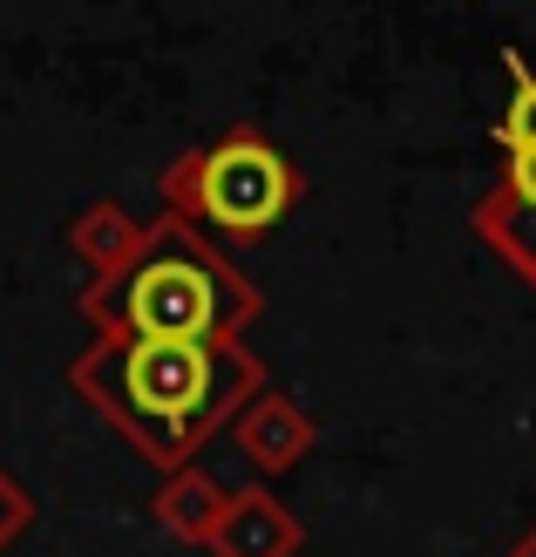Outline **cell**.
Returning <instances> with one entry per match:
<instances>
[{
  "label": "cell",
  "instance_id": "cell-2",
  "mask_svg": "<svg viewBox=\"0 0 536 557\" xmlns=\"http://www.w3.org/2000/svg\"><path fill=\"white\" fill-rule=\"evenodd\" d=\"M82 320L109 341H245V326L265 313V293L251 272L184 218H144L136 259L109 278L82 286Z\"/></svg>",
  "mask_w": 536,
  "mask_h": 557
},
{
  "label": "cell",
  "instance_id": "cell-8",
  "mask_svg": "<svg viewBox=\"0 0 536 557\" xmlns=\"http://www.w3.org/2000/svg\"><path fill=\"white\" fill-rule=\"evenodd\" d=\"M475 238L489 245V252L510 265L523 286H536V205H523V198H510V190H483V198H475Z\"/></svg>",
  "mask_w": 536,
  "mask_h": 557
},
{
  "label": "cell",
  "instance_id": "cell-10",
  "mask_svg": "<svg viewBox=\"0 0 536 557\" xmlns=\"http://www.w3.org/2000/svg\"><path fill=\"white\" fill-rule=\"evenodd\" d=\"M27 531H35V490L0 462V550H14Z\"/></svg>",
  "mask_w": 536,
  "mask_h": 557
},
{
  "label": "cell",
  "instance_id": "cell-1",
  "mask_svg": "<svg viewBox=\"0 0 536 557\" xmlns=\"http://www.w3.org/2000/svg\"><path fill=\"white\" fill-rule=\"evenodd\" d=\"M68 395L89 401L150 469H190L211 435L265 395V360L245 341H109L96 333L68 360Z\"/></svg>",
  "mask_w": 536,
  "mask_h": 557
},
{
  "label": "cell",
  "instance_id": "cell-11",
  "mask_svg": "<svg viewBox=\"0 0 536 557\" xmlns=\"http://www.w3.org/2000/svg\"><path fill=\"white\" fill-rule=\"evenodd\" d=\"M510 198H523V205H536V150H516L510 163H502V177H496Z\"/></svg>",
  "mask_w": 536,
  "mask_h": 557
},
{
  "label": "cell",
  "instance_id": "cell-6",
  "mask_svg": "<svg viewBox=\"0 0 536 557\" xmlns=\"http://www.w3.org/2000/svg\"><path fill=\"white\" fill-rule=\"evenodd\" d=\"M136 245H144V218H136L129 205H116V198L82 205L75 225H68V252H75V265L89 272V278L123 272L136 259Z\"/></svg>",
  "mask_w": 536,
  "mask_h": 557
},
{
  "label": "cell",
  "instance_id": "cell-3",
  "mask_svg": "<svg viewBox=\"0 0 536 557\" xmlns=\"http://www.w3.org/2000/svg\"><path fill=\"white\" fill-rule=\"evenodd\" d=\"M157 198L217 245H251L299 211L306 177L259 123H238L204 150H177L157 171Z\"/></svg>",
  "mask_w": 536,
  "mask_h": 557
},
{
  "label": "cell",
  "instance_id": "cell-12",
  "mask_svg": "<svg viewBox=\"0 0 536 557\" xmlns=\"http://www.w3.org/2000/svg\"><path fill=\"white\" fill-rule=\"evenodd\" d=\"M510 557H536V523H529V531L516 537V550H510Z\"/></svg>",
  "mask_w": 536,
  "mask_h": 557
},
{
  "label": "cell",
  "instance_id": "cell-4",
  "mask_svg": "<svg viewBox=\"0 0 536 557\" xmlns=\"http://www.w3.org/2000/svg\"><path fill=\"white\" fill-rule=\"evenodd\" d=\"M232 442H238V456H245L251 469H259V476H286V469H299L306 456H313L320 422H313V414H306L292 395L265 387L259 401H245V408H238Z\"/></svg>",
  "mask_w": 536,
  "mask_h": 557
},
{
  "label": "cell",
  "instance_id": "cell-5",
  "mask_svg": "<svg viewBox=\"0 0 536 557\" xmlns=\"http://www.w3.org/2000/svg\"><path fill=\"white\" fill-rule=\"evenodd\" d=\"M299 544H306V523L265 483H245L224 496V517L204 550L211 557H299Z\"/></svg>",
  "mask_w": 536,
  "mask_h": 557
},
{
  "label": "cell",
  "instance_id": "cell-7",
  "mask_svg": "<svg viewBox=\"0 0 536 557\" xmlns=\"http://www.w3.org/2000/svg\"><path fill=\"white\" fill-rule=\"evenodd\" d=\"M224 483H211L204 469H171V476L157 483V496H150V517L171 531L177 544H211V531H217V517H224Z\"/></svg>",
  "mask_w": 536,
  "mask_h": 557
},
{
  "label": "cell",
  "instance_id": "cell-9",
  "mask_svg": "<svg viewBox=\"0 0 536 557\" xmlns=\"http://www.w3.org/2000/svg\"><path fill=\"white\" fill-rule=\"evenodd\" d=\"M502 69L516 75V89H510V102H502V116H496V144H502V157H516V150H536V69L516 48L502 54Z\"/></svg>",
  "mask_w": 536,
  "mask_h": 557
}]
</instances>
